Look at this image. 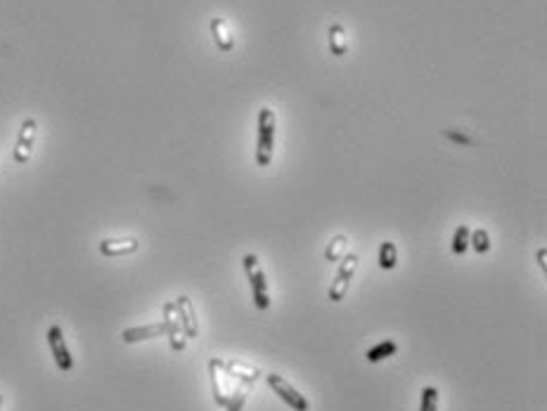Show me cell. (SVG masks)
<instances>
[{"label":"cell","instance_id":"cell-1","mask_svg":"<svg viewBox=\"0 0 547 411\" xmlns=\"http://www.w3.org/2000/svg\"><path fill=\"white\" fill-rule=\"evenodd\" d=\"M209 378H211V388H214V402L223 407L226 411H242L247 404L249 390L251 385L237 381L235 376H230L226 371L223 359L214 357L209 362Z\"/></svg>","mask_w":547,"mask_h":411},{"label":"cell","instance_id":"cell-2","mask_svg":"<svg viewBox=\"0 0 547 411\" xmlns=\"http://www.w3.org/2000/svg\"><path fill=\"white\" fill-rule=\"evenodd\" d=\"M275 111L263 107L258 111V140H256V166L268 168L272 161V152H275Z\"/></svg>","mask_w":547,"mask_h":411},{"label":"cell","instance_id":"cell-3","mask_svg":"<svg viewBox=\"0 0 547 411\" xmlns=\"http://www.w3.org/2000/svg\"><path fill=\"white\" fill-rule=\"evenodd\" d=\"M242 265H244V274L249 279V286H251V298L256 310H268L270 308V294H268V279H265V272L261 270L258 258L254 253H247L242 258Z\"/></svg>","mask_w":547,"mask_h":411},{"label":"cell","instance_id":"cell-4","mask_svg":"<svg viewBox=\"0 0 547 411\" xmlns=\"http://www.w3.org/2000/svg\"><path fill=\"white\" fill-rule=\"evenodd\" d=\"M358 265H360L358 253H346V255H344V260H341V267H339L337 277H334V282H332V286H329V291H327V298H329L332 303L344 301L348 286H351V279L356 277V272H358Z\"/></svg>","mask_w":547,"mask_h":411},{"label":"cell","instance_id":"cell-5","mask_svg":"<svg viewBox=\"0 0 547 411\" xmlns=\"http://www.w3.org/2000/svg\"><path fill=\"white\" fill-rule=\"evenodd\" d=\"M265 381H268L270 390L275 392L279 400H282L284 404H289V407L294 411H308L310 409V402L306 400V397H303L301 392H298L289 381H284L279 373H268V376H265Z\"/></svg>","mask_w":547,"mask_h":411},{"label":"cell","instance_id":"cell-6","mask_svg":"<svg viewBox=\"0 0 547 411\" xmlns=\"http://www.w3.org/2000/svg\"><path fill=\"white\" fill-rule=\"evenodd\" d=\"M48 345H50V352L55 357V364H57L60 371H71L74 369V357L67 347V340H64V331H62L60 324H50L48 329Z\"/></svg>","mask_w":547,"mask_h":411},{"label":"cell","instance_id":"cell-7","mask_svg":"<svg viewBox=\"0 0 547 411\" xmlns=\"http://www.w3.org/2000/svg\"><path fill=\"white\" fill-rule=\"evenodd\" d=\"M36 135H39V123H36V118H24L20 135H17V142H15V152H12L17 164H27L31 159V152H34V145H36Z\"/></svg>","mask_w":547,"mask_h":411},{"label":"cell","instance_id":"cell-8","mask_svg":"<svg viewBox=\"0 0 547 411\" xmlns=\"http://www.w3.org/2000/svg\"><path fill=\"white\" fill-rule=\"evenodd\" d=\"M161 322H164V326H166V336H169L171 350L183 352L185 350V333H183V326H180V319H178L176 303L164 305V319Z\"/></svg>","mask_w":547,"mask_h":411},{"label":"cell","instance_id":"cell-9","mask_svg":"<svg viewBox=\"0 0 547 411\" xmlns=\"http://www.w3.org/2000/svg\"><path fill=\"white\" fill-rule=\"evenodd\" d=\"M176 310H178V319L183 326L185 338H197L199 336V322L195 315V305H192L190 296H178L176 298Z\"/></svg>","mask_w":547,"mask_h":411},{"label":"cell","instance_id":"cell-10","mask_svg":"<svg viewBox=\"0 0 547 411\" xmlns=\"http://www.w3.org/2000/svg\"><path fill=\"white\" fill-rule=\"evenodd\" d=\"M140 248V241L135 236H126V239H102L97 246V251L107 258H119V255H130Z\"/></svg>","mask_w":547,"mask_h":411},{"label":"cell","instance_id":"cell-11","mask_svg":"<svg viewBox=\"0 0 547 411\" xmlns=\"http://www.w3.org/2000/svg\"><path fill=\"white\" fill-rule=\"evenodd\" d=\"M166 333V326L164 322H157V324H147V326H133V329H126L121 331V340L133 345V342H142V340H149V338H159V336Z\"/></svg>","mask_w":547,"mask_h":411},{"label":"cell","instance_id":"cell-12","mask_svg":"<svg viewBox=\"0 0 547 411\" xmlns=\"http://www.w3.org/2000/svg\"><path fill=\"white\" fill-rule=\"evenodd\" d=\"M223 364H226V371L230 376H235L237 381L247 383V385H254L261 378V371L256 366L244 364V362H240V359H223Z\"/></svg>","mask_w":547,"mask_h":411},{"label":"cell","instance_id":"cell-13","mask_svg":"<svg viewBox=\"0 0 547 411\" xmlns=\"http://www.w3.org/2000/svg\"><path fill=\"white\" fill-rule=\"evenodd\" d=\"M209 27H211V36H214V43L219 45V50L230 52V50L235 48V38H233V34L228 31V22L221 20V17H214Z\"/></svg>","mask_w":547,"mask_h":411},{"label":"cell","instance_id":"cell-14","mask_svg":"<svg viewBox=\"0 0 547 411\" xmlns=\"http://www.w3.org/2000/svg\"><path fill=\"white\" fill-rule=\"evenodd\" d=\"M329 36V50H332L334 57H344L348 52V36H346V29L341 24H332L327 31Z\"/></svg>","mask_w":547,"mask_h":411},{"label":"cell","instance_id":"cell-15","mask_svg":"<svg viewBox=\"0 0 547 411\" xmlns=\"http://www.w3.org/2000/svg\"><path fill=\"white\" fill-rule=\"evenodd\" d=\"M396 352H398L396 340H382V342H377V345H372L370 350L365 352V359H368L370 364H377V362H384V359L394 357Z\"/></svg>","mask_w":547,"mask_h":411},{"label":"cell","instance_id":"cell-16","mask_svg":"<svg viewBox=\"0 0 547 411\" xmlns=\"http://www.w3.org/2000/svg\"><path fill=\"white\" fill-rule=\"evenodd\" d=\"M346 246H348V236L346 234L332 236L327 248H325V260H327V263H337V260H341V255H344Z\"/></svg>","mask_w":547,"mask_h":411},{"label":"cell","instance_id":"cell-17","mask_svg":"<svg viewBox=\"0 0 547 411\" xmlns=\"http://www.w3.org/2000/svg\"><path fill=\"white\" fill-rule=\"evenodd\" d=\"M398 265V248L394 241H382L379 246V267L382 270H394Z\"/></svg>","mask_w":547,"mask_h":411},{"label":"cell","instance_id":"cell-18","mask_svg":"<svg viewBox=\"0 0 547 411\" xmlns=\"http://www.w3.org/2000/svg\"><path fill=\"white\" fill-rule=\"evenodd\" d=\"M469 234H471L469 225H457L455 234H452L450 251L455 253V255H464V253H467V248H469Z\"/></svg>","mask_w":547,"mask_h":411},{"label":"cell","instance_id":"cell-19","mask_svg":"<svg viewBox=\"0 0 547 411\" xmlns=\"http://www.w3.org/2000/svg\"><path fill=\"white\" fill-rule=\"evenodd\" d=\"M469 246L474 248L476 253H488L490 251V234L483 227L474 229V232L469 234Z\"/></svg>","mask_w":547,"mask_h":411},{"label":"cell","instance_id":"cell-20","mask_svg":"<svg viewBox=\"0 0 547 411\" xmlns=\"http://www.w3.org/2000/svg\"><path fill=\"white\" fill-rule=\"evenodd\" d=\"M438 390L434 385H424L422 388V402H420V411H438Z\"/></svg>","mask_w":547,"mask_h":411},{"label":"cell","instance_id":"cell-21","mask_svg":"<svg viewBox=\"0 0 547 411\" xmlns=\"http://www.w3.org/2000/svg\"><path fill=\"white\" fill-rule=\"evenodd\" d=\"M443 137H448V140L457 142V145H467V147H476L478 142L474 140V137H467L462 133H455V130H443Z\"/></svg>","mask_w":547,"mask_h":411},{"label":"cell","instance_id":"cell-22","mask_svg":"<svg viewBox=\"0 0 547 411\" xmlns=\"http://www.w3.org/2000/svg\"><path fill=\"white\" fill-rule=\"evenodd\" d=\"M536 260H538V265H540V270H547V263H545V260H547V248H540V251L536 253Z\"/></svg>","mask_w":547,"mask_h":411},{"label":"cell","instance_id":"cell-23","mask_svg":"<svg viewBox=\"0 0 547 411\" xmlns=\"http://www.w3.org/2000/svg\"><path fill=\"white\" fill-rule=\"evenodd\" d=\"M0 411H3V395H0Z\"/></svg>","mask_w":547,"mask_h":411}]
</instances>
